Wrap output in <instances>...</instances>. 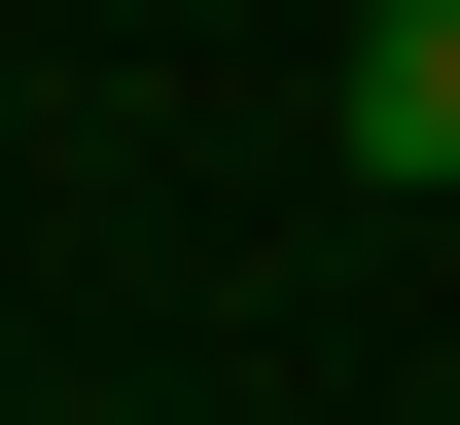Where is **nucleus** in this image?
<instances>
[{
  "label": "nucleus",
  "instance_id": "1",
  "mask_svg": "<svg viewBox=\"0 0 460 425\" xmlns=\"http://www.w3.org/2000/svg\"><path fill=\"white\" fill-rule=\"evenodd\" d=\"M354 178H460V0H390V36H354Z\"/></svg>",
  "mask_w": 460,
  "mask_h": 425
}]
</instances>
